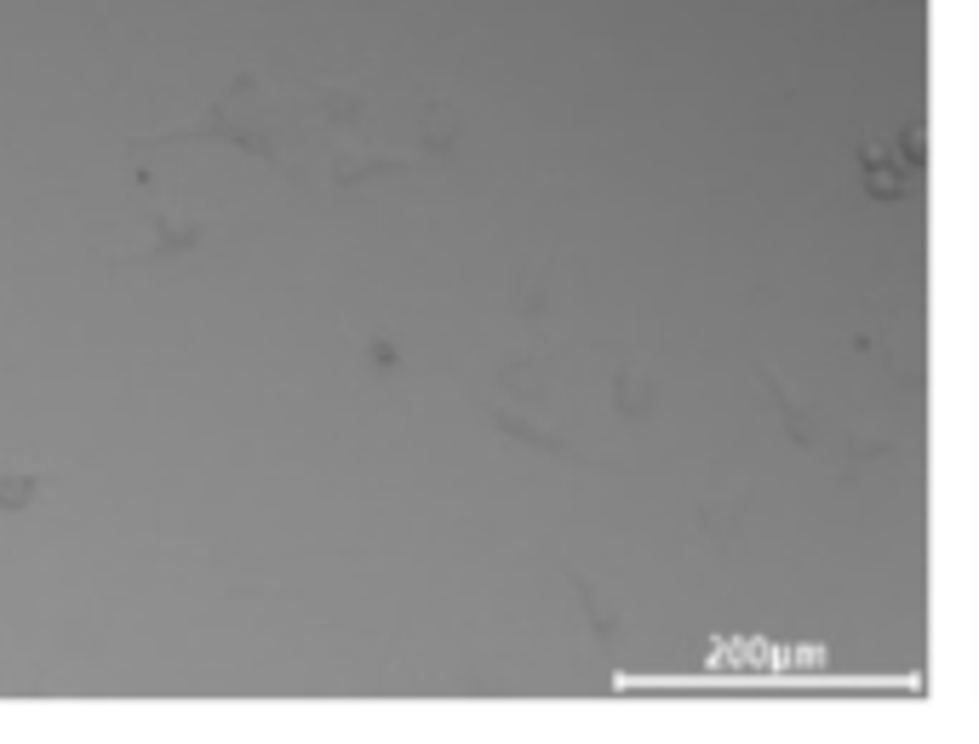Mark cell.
<instances>
[{"label": "cell", "instance_id": "cell-1", "mask_svg": "<svg viewBox=\"0 0 979 744\" xmlns=\"http://www.w3.org/2000/svg\"><path fill=\"white\" fill-rule=\"evenodd\" d=\"M35 492V476H12V481H0V499H29Z\"/></svg>", "mask_w": 979, "mask_h": 744}]
</instances>
